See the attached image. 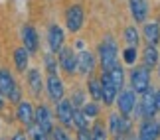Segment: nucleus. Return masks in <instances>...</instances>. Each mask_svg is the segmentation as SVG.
<instances>
[{"mask_svg": "<svg viewBox=\"0 0 160 140\" xmlns=\"http://www.w3.org/2000/svg\"><path fill=\"white\" fill-rule=\"evenodd\" d=\"M12 140H28V138H26V134H24V132H16V134L12 136Z\"/></svg>", "mask_w": 160, "mask_h": 140, "instance_id": "nucleus-37", "label": "nucleus"}, {"mask_svg": "<svg viewBox=\"0 0 160 140\" xmlns=\"http://www.w3.org/2000/svg\"><path fill=\"white\" fill-rule=\"evenodd\" d=\"M16 117H18V120L26 126L32 124L34 123V107H32V103H28V101H20V103H16Z\"/></svg>", "mask_w": 160, "mask_h": 140, "instance_id": "nucleus-14", "label": "nucleus"}, {"mask_svg": "<svg viewBox=\"0 0 160 140\" xmlns=\"http://www.w3.org/2000/svg\"><path fill=\"white\" fill-rule=\"evenodd\" d=\"M125 44L128 47H138V44H140V34H138V30L134 28V26H128L125 30Z\"/></svg>", "mask_w": 160, "mask_h": 140, "instance_id": "nucleus-24", "label": "nucleus"}, {"mask_svg": "<svg viewBox=\"0 0 160 140\" xmlns=\"http://www.w3.org/2000/svg\"><path fill=\"white\" fill-rule=\"evenodd\" d=\"M158 128H160V123H158Z\"/></svg>", "mask_w": 160, "mask_h": 140, "instance_id": "nucleus-41", "label": "nucleus"}, {"mask_svg": "<svg viewBox=\"0 0 160 140\" xmlns=\"http://www.w3.org/2000/svg\"><path fill=\"white\" fill-rule=\"evenodd\" d=\"M83 20H85V12H83V6H71L69 10H67L65 14V24H67V30H69L71 34L79 32V30L83 28Z\"/></svg>", "mask_w": 160, "mask_h": 140, "instance_id": "nucleus-4", "label": "nucleus"}, {"mask_svg": "<svg viewBox=\"0 0 160 140\" xmlns=\"http://www.w3.org/2000/svg\"><path fill=\"white\" fill-rule=\"evenodd\" d=\"M117 105H119V113L122 117H128L132 111H134V91L132 89H125V91H119L117 93Z\"/></svg>", "mask_w": 160, "mask_h": 140, "instance_id": "nucleus-5", "label": "nucleus"}, {"mask_svg": "<svg viewBox=\"0 0 160 140\" xmlns=\"http://www.w3.org/2000/svg\"><path fill=\"white\" fill-rule=\"evenodd\" d=\"M55 113H58V120L63 124V128H71L73 126V105L65 99L58 101V107H55Z\"/></svg>", "mask_w": 160, "mask_h": 140, "instance_id": "nucleus-8", "label": "nucleus"}, {"mask_svg": "<svg viewBox=\"0 0 160 140\" xmlns=\"http://www.w3.org/2000/svg\"><path fill=\"white\" fill-rule=\"evenodd\" d=\"M87 89H89V95L93 97L95 101H101V81H97V79H89Z\"/></svg>", "mask_w": 160, "mask_h": 140, "instance_id": "nucleus-28", "label": "nucleus"}, {"mask_svg": "<svg viewBox=\"0 0 160 140\" xmlns=\"http://www.w3.org/2000/svg\"><path fill=\"white\" fill-rule=\"evenodd\" d=\"M55 59L52 53H48L46 56V59H44V63H46V69H48V75H58V69H55Z\"/></svg>", "mask_w": 160, "mask_h": 140, "instance_id": "nucleus-30", "label": "nucleus"}, {"mask_svg": "<svg viewBox=\"0 0 160 140\" xmlns=\"http://www.w3.org/2000/svg\"><path fill=\"white\" fill-rule=\"evenodd\" d=\"M77 69L79 73H83V75H91L95 69V56L91 51H81L77 56Z\"/></svg>", "mask_w": 160, "mask_h": 140, "instance_id": "nucleus-17", "label": "nucleus"}, {"mask_svg": "<svg viewBox=\"0 0 160 140\" xmlns=\"http://www.w3.org/2000/svg\"><path fill=\"white\" fill-rule=\"evenodd\" d=\"M122 57H125V63L132 65L134 61H137V47H128L127 46V50L122 51Z\"/></svg>", "mask_w": 160, "mask_h": 140, "instance_id": "nucleus-31", "label": "nucleus"}, {"mask_svg": "<svg viewBox=\"0 0 160 140\" xmlns=\"http://www.w3.org/2000/svg\"><path fill=\"white\" fill-rule=\"evenodd\" d=\"M58 59H59L61 69H63L67 75H73V73L77 71V56H75L73 50H69V47H61Z\"/></svg>", "mask_w": 160, "mask_h": 140, "instance_id": "nucleus-7", "label": "nucleus"}, {"mask_svg": "<svg viewBox=\"0 0 160 140\" xmlns=\"http://www.w3.org/2000/svg\"><path fill=\"white\" fill-rule=\"evenodd\" d=\"M28 87H30V93H32L34 97H40L42 95L44 81H42V73L38 69H30L28 71Z\"/></svg>", "mask_w": 160, "mask_h": 140, "instance_id": "nucleus-18", "label": "nucleus"}, {"mask_svg": "<svg viewBox=\"0 0 160 140\" xmlns=\"http://www.w3.org/2000/svg\"><path fill=\"white\" fill-rule=\"evenodd\" d=\"M81 113H83V114H85L87 118H95L97 114H99V107H97L95 103H87V105H83Z\"/></svg>", "mask_w": 160, "mask_h": 140, "instance_id": "nucleus-29", "label": "nucleus"}, {"mask_svg": "<svg viewBox=\"0 0 160 140\" xmlns=\"http://www.w3.org/2000/svg\"><path fill=\"white\" fill-rule=\"evenodd\" d=\"M158 75H160V67H158Z\"/></svg>", "mask_w": 160, "mask_h": 140, "instance_id": "nucleus-40", "label": "nucleus"}, {"mask_svg": "<svg viewBox=\"0 0 160 140\" xmlns=\"http://www.w3.org/2000/svg\"><path fill=\"white\" fill-rule=\"evenodd\" d=\"M142 59H144V65H146L148 69L156 67V65H158V59H160V53H158V50H156V46H152V44L146 46L144 51H142Z\"/></svg>", "mask_w": 160, "mask_h": 140, "instance_id": "nucleus-20", "label": "nucleus"}, {"mask_svg": "<svg viewBox=\"0 0 160 140\" xmlns=\"http://www.w3.org/2000/svg\"><path fill=\"white\" fill-rule=\"evenodd\" d=\"M137 114L142 118H154V114L158 113L156 111V105H154V93H152V89L148 87L142 93V101L137 105Z\"/></svg>", "mask_w": 160, "mask_h": 140, "instance_id": "nucleus-3", "label": "nucleus"}, {"mask_svg": "<svg viewBox=\"0 0 160 140\" xmlns=\"http://www.w3.org/2000/svg\"><path fill=\"white\" fill-rule=\"evenodd\" d=\"M142 34H144L146 44L156 46L158 41H160V26H158V22H148V24H144Z\"/></svg>", "mask_w": 160, "mask_h": 140, "instance_id": "nucleus-19", "label": "nucleus"}, {"mask_svg": "<svg viewBox=\"0 0 160 140\" xmlns=\"http://www.w3.org/2000/svg\"><path fill=\"white\" fill-rule=\"evenodd\" d=\"M46 89H48V97H50L53 103H58L59 99H63V95H65V85H63V81H61L58 75H50V77H48Z\"/></svg>", "mask_w": 160, "mask_h": 140, "instance_id": "nucleus-10", "label": "nucleus"}, {"mask_svg": "<svg viewBox=\"0 0 160 140\" xmlns=\"http://www.w3.org/2000/svg\"><path fill=\"white\" fill-rule=\"evenodd\" d=\"M63 41H65V34H63V30H61L58 24L50 26V30H48V44H50L52 53H58L61 47H63Z\"/></svg>", "mask_w": 160, "mask_h": 140, "instance_id": "nucleus-11", "label": "nucleus"}, {"mask_svg": "<svg viewBox=\"0 0 160 140\" xmlns=\"http://www.w3.org/2000/svg\"><path fill=\"white\" fill-rule=\"evenodd\" d=\"M8 101L10 103H20L22 101V89H20V85H14V87H12V91L8 93Z\"/></svg>", "mask_w": 160, "mask_h": 140, "instance_id": "nucleus-32", "label": "nucleus"}, {"mask_svg": "<svg viewBox=\"0 0 160 140\" xmlns=\"http://www.w3.org/2000/svg\"><path fill=\"white\" fill-rule=\"evenodd\" d=\"M73 126L79 128H87V117L79 111V109H73Z\"/></svg>", "mask_w": 160, "mask_h": 140, "instance_id": "nucleus-27", "label": "nucleus"}, {"mask_svg": "<svg viewBox=\"0 0 160 140\" xmlns=\"http://www.w3.org/2000/svg\"><path fill=\"white\" fill-rule=\"evenodd\" d=\"M117 93H119V89H117L115 83L111 81L109 71H103V77H101V101H105V105H111V103L117 99Z\"/></svg>", "mask_w": 160, "mask_h": 140, "instance_id": "nucleus-9", "label": "nucleus"}, {"mask_svg": "<svg viewBox=\"0 0 160 140\" xmlns=\"http://www.w3.org/2000/svg\"><path fill=\"white\" fill-rule=\"evenodd\" d=\"M154 105H156V111H160V89L154 93Z\"/></svg>", "mask_w": 160, "mask_h": 140, "instance_id": "nucleus-36", "label": "nucleus"}, {"mask_svg": "<svg viewBox=\"0 0 160 140\" xmlns=\"http://www.w3.org/2000/svg\"><path fill=\"white\" fill-rule=\"evenodd\" d=\"M131 85H132V91L142 95L146 89L150 87V69L142 65V67H134L131 73Z\"/></svg>", "mask_w": 160, "mask_h": 140, "instance_id": "nucleus-2", "label": "nucleus"}, {"mask_svg": "<svg viewBox=\"0 0 160 140\" xmlns=\"http://www.w3.org/2000/svg\"><path fill=\"white\" fill-rule=\"evenodd\" d=\"M16 85L14 77H12V73L8 69H0V93L4 97H8V93L12 91V87Z\"/></svg>", "mask_w": 160, "mask_h": 140, "instance_id": "nucleus-22", "label": "nucleus"}, {"mask_svg": "<svg viewBox=\"0 0 160 140\" xmlns=\"http://www.w3.org/2000/svg\"><path fill=\"white\" fill-rule=\"evenodd\" d=\"M77 140H91V130L89 128H79L77 130Z\"/></svg>", "mask_w": 160, "mask_h": 140, "instance_id": "nucleus-35", "label": "nucleus"}, {"mask_svg": "<svg viewBox=\"0 0 160 140\" xmlns=\"http://www.w3.org/2000/svg\"><path fill=\"white\" fill-rule=\"evenodd\" d=\"M115 140H125V138H122L121 134H117V138H115Z\"/></svg>", "mask_w": 160, "mask_h": 140, "instance_id": "nucleus-39", "label": "nucleus"}, {"mask_svg": "<svg viewBox=\"0 0 160 140\" xmlns=\"http://www.w3.org/2000/svg\"><path fill=\"white\" fill-rule=\"evenodd\" d=\"M28 63H30V53L26 47H18V50L14 51V65H16V69L24 73L28 69Z\"/></svg>", "mask_w": 160, "mask_h": 140, "instance_id": "nucleus-21", "label": "nucleus"}, {"mask_svg": "<svg viewBox=\"0 0 160 140\" xmlns=\"http://www.w3.org/2000/svg\"><path fill=\"white\" fill-rule=\"evenodd\" d=\"M91 140H107V128L101 123H95L91 128Z\"/></svg>", "mask_w": 160, "mask_h": 140, "instance_id": "nucleus-26", "label": "nucleus"}, {"mask_svg": "<svg viewBox=\"0 0 160 140\" xmlns=\"http://www.w3.org/2000/svg\"><path fill=\"white\" fill-rule=\"evenodd\" d=\"M28 136L32 138V140H48V134L36 123H32V124L28 126Z\"/></svg>", "mask_w": 160, "mask_h": 140, "instance_id": "nucleus-25", "label": "nucleus"}, {"mask_svg": "<svg viewBox=\"0 0 160 140\" xmlns=\"http://www.w3.org/2000/svg\"><path fill=\"white\" fill-rule=\"evenodd\" d=\"M50 136H52V140H71L69 134H67L63 128H53V130L50 132Z\"/></svg>", "mask_w": 160, "mask_h": 140, "instance_id": "nucleus-33", "label": "nucleus"}, {"mask_svg": "<svg viewBox=\"0 0 160 140\" xmlns=\"http://www.w3.org/2000/svg\"><path fill=\"white\" fill-rule=\"evenodd\" d=\"M2 109H4V95L0 93V111H2Z\"/></svg>", "mask_w": 160, "mask_h": 140, "instance_id": "nucleus-38", "label": "nucleus"}, {"mask_svg": "<svg viewBox=\"0 0 160 140\" xmlns=\"http://www.w3.org/2000/svg\"><path fill=\"white\" fill-rule=\"evenodd\" d=\"M109 77H111V81L115 83V87L121 91L122 89V83H125V71H122V67H121L119 63L113 65V67L109 69Z\"/></svg>", "mask_w": 160, "mask_h": 140, "instance_id": "nucleus-23", "label": "nucleus"}, {"mask_svg": "<svg viewBox=\"0 0 160 140\" xmlns=\"http://www.w3.org/2000/svg\"><path fill=\"white\" fill-rule=\"evenodd\" d=\"M109 130L113 132V134H121V136H125V132L131 130V123H128V118L127 117H122V114H111L109 117Z\"/></svg>", "mask_w": 160, "mask_h": 140, "instance_id": "nucleus-13", "label": "nucleus"}, {"mask_svg": "<svg viewBox=\"0 0 160 140\" xmlns=\"http://www.w3.org/2000/svg\"><path fill=\"white\" fill-rule=\"evenodd\" d=\"M34 123L38 124L48 136H50V132L53 130V118H52L50 109H48L46 105H40V107L34 111Z\"/></svg>", "mask_w": 160, "mask_h": 140, "instance_id": "nucleus-6", "label": "nucleus"}, {"mask_svg": "<svg viewBox=\"0 0 160 140\" xmlns=\"http://www.w3.org/2000/svg\"><path fill=\"white\" fill-rule=\"evenodd\" d=\"M69 103L73 105V109H79L83 105V93H81V91H75V95H73V99Z\"/></svg>", "mask_w": 160, "mask_h": 140, "instance_id": "nucleus-34", "label": "nucleus"}, {"mask_svg": "<svg viewBox=\"0 0 160 140\" xmlns=\"http://www.w3.org/2000/svg\"><path fill=\"white\" fill-rule=\"evenodd\" d=\"M158 136H160L158 123L154 118H144V123L138 128V138L140 140H158Z\"/></svg>", "mask_w": 160, "mask_h": 140, "instance_id": "nucleus-12", "label": "nucleus"}, {"mask_svg": "<svg viewBox=\"0 0 160 140\" xmlns=\"http://www.w3.org/2000/svg\"><path fill=\"white\" fill-rule=\"evenodd\" d=\"M117 53H119V50H117L115 38L113 36H105V40L99 46V59H101L103 71H109L113 65H117Z\"/></svg>", "mask_w": 160, "mask_h": 140, "instance_id": "nucleus-1", "label": "nucleus"}, {"mask_svg": "<svg viewBox=\"0 0 160 140\" xmlns=\"http://www.w3.org/2000/svg\"><path fill=\"white\" fill-rule=\"evenodd\" d=\"M128 8H131V16L134 18V22H146L148 18L146 0H128Z\"/></svg>", "mask_w": 160, "mask_h": 140, "instance_id": "nucleus-15", "label": "nucleus"}, {"mask_svg": "<svg viewBox=\"0 0 160 140\" xmlns=\"http://www.w3.org/2000/svg\"><path fill=\"white\" fill-rule=\"evenodd\" d=\"M50 140H52V138H50Z\"/></svg>", "mask_w": 160, "mask_h": 140, "instance_id": "nucleus-42", "label": "nucleus"}, {"mask_svg": "<svg viewBox=\"0 0 160 140\" xmlns=\"http://www.w3.org/2000/svg\"><path fill=\"white\" fill-rule=\"evenodd\" d=\"M22 47H26L28 53H36L38 51V34L32 26H24L22 28Z\"/></svg>", "mask_w": 160, "mask_h": 140, "instance_id": "nucleus-16", "label": "nucleus"}]
</instances>
